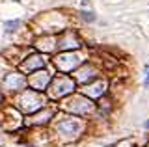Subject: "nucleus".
<instances>
[{"label": "nucleus", "mask_w": 149, "mask_h": 147, "mask_svg": "<svg viewBox=\"0 0 149 147\" xmlns=\"http://www.w3.org/2000/svg\"><path fill=\"white\" fill-rule=\"evenodd\" d=\"M77 128H78V125L77 123H62L60 125V130H71V132H77Z\"/></svg>", "instance_id": "nucleus-1"}, {"label": "nucleus", "mask_w": 149, "mask_h": 147, "mask_svg": "<svg viewBox=\"0 0 149 147\" xmlns=\"http://www.w3.org/2000/svg\"><path fill=\"white\" fill-rule=\"evenodd\" d=\"M80 17H82L86 22H93V21H95V15H93L91 11H84V10H82V11H80Z\"/></svg>", "instance_id": "nucleus-2"}, {"label": "nucleus", "mask_w": 149, "mask_h": 147, "mask_svg": "<svg viewBox=\"0 0 149 147\" xmlns=\"http://www.w3.org/2000/svg\"><path fill=\"white\" fill-rule=\"evenodd\" d=\"M149 84V71H147V76H146V86Z\"/></svg>", "instance_id": "nucleus-4"}, {"label": "nucleus", "mask_w": 149, "mask_h": 147, "mask_svg": "<svg viewBox=\"0 0 149 147\" xmlns=\"http://www.w3.org/2000/svg\"><path fill=\"white\" fill-rule=\"evenodd\" d=\"M19 24H21L19 21H11V22H6V32H15L13 28H17Z\"/></svg>", "instance_id": "nucleus-3"}]
</instances>
